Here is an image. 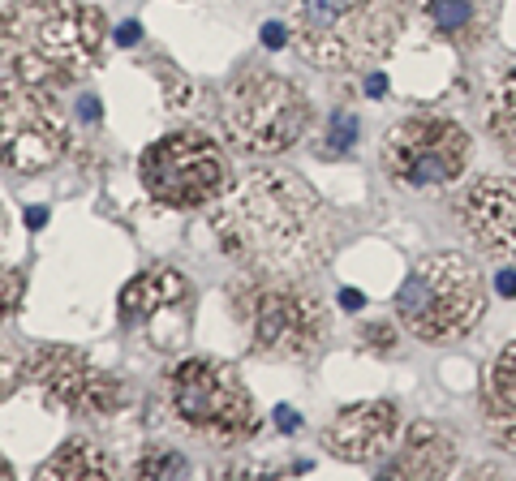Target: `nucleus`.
<instances>
[{
  "instance_id": "15",
  "label": "nucleus",
  "mask_w": 516,
  "mask_h": 481,
  "mask_svg": "<svg viewBox=\"0 0 516 481\" xmlns=\"http://www.w3.org/2000/svg\"><path fill=\"white\" fill-rule=\"evenodd\" d=\"M456 473V439L435 421H413L405 447L379 469L383 481H439Z\"/></svg>"
},
{
  "instance_id": "9",
  "label": "nucleus",
  "mask_w": 516,
  "mask_h": 481,
  "mask_svg": "<svg viewBox=\"0 0 516 481\" xmlns=\"http://www.w3.org/2000/svg\"><path fill=\"white\" fill-rule=\"evenodd\" d=\"M69 151V121L48 86L0 82V168L39 177Z\"/></svg>"
},
{
  "instance_id": "21",
  "label": "nucleus",
  "mask_w": 516,
  "mask_h": 481,
  "mask_svg": "<svg viewBox=\"0 0 516 481\" xmlns=\"http://www.w3.org/2000/svg\"><path fill=\"white\" fill-rule=\"evenodd\" d=\"M362 134V125H357V116H349V112H336L332 116V125H327V138H323V147H319V155H344L353 147V138Z\"/></svg>"
},
{
  "instance_id": "32",
  "label": "nucleus",
  "mask_w": 516,
  "mask_h": 481,
  "mask_svg": "<svg viewBox=\"0 0 516 481\" xmlns=\"http://www.w3.org/2000/svg\"><path fill=\"white\" fill-rule=\"evenodd\" d=\"M0 477H9V464L5 460H0Z\"/></svg>"
},
{
  "instance_id": "26",
  "label": "nucleus",
  "mask_w": 516,
  "mask_h": 481,
  "mask_svg": "<svg viewBox=\"0 0 516 481\" xmlns=\"http://www.w3.org/2000/svg\"><path fill=\"white\" fill-rule=\"evenodd\" d=\"M284 39H289V31H284L280 22H267L263 26V43H267V48H284Z\"/></svg>"
},
{
  "instance_id": "7",
  "label": "nucleus",
  "mask_w": 516,
  "mask_h": 481,
  "mask_svg": "<svg viewBox=\"0 0 516 481\" xmlns=\"http://www.w3.org/2000/svg\"><path fill=\"white\" fill-rule=\"evenodd\" d=\"M314 121L310 95L293 78L250 69L220 99L224 138L246 155H284L293 151Z\"/></svg>"
},
{
  "instance_id": "6",
  "label": "nucleus",
  "mask_w": 516,
  "mask_h": 481,
  "mask_svg": "<svg viewBox=\"0 0 516 481\" xmlns=\"http://www.w3.org/2000/svg\"><path fill=\"white\" fill-rule=\"evenodd\" d=\"M486 314V284L465 254H430L396 293V318L426 344L461 340Z\"/></svg>"
},
{
  "instance_id": "10",
  "label": "nucleus",
  "mask_w": 516,
  "mask_h": 481,
  "mask_svg": "<svg viewBox=\"0 0 516 481\" xmlns=\"http://www.w3.org/2000/svg\"><path fill=\"white\" fill-rule=\"evenodd\" d=\"M473 159V138L452 116H409L383 134L387 177L413 189L452 185L465 177Z\"/></svg>"
},
{
  "instance_id": "23",
  "label": "nucleus",
  "mask_w": 516,
  "mask_h": 481,
  "mask_svg": "<svg viewBox=\"0 0 516 481\" xmlns=\"http://www.w3.org/2000/svg\"><path fill=\"white\" fill-rule=\"evenodd\" d=\"M22 374H26V361H18L5 344H0V400H9L13 391H18V378Z\"/></svg>"
},
{
  "instance_id": "16",
  "label": "nucleus",
  "mask_w": 516,
  "mask_h": 481,
  "mask_svg": "<svg viewBox=\"0 0 516 481\" xmlns=\"http://www.w3.org/2000/svg\"><path fill=\"white\" fill-rule=\"evenodd\" d=\"M482 426L495 447L516 456V340L491 361L482 378Z\"/></svg>"
},
{
  "instance_id": "14",
  "label": "nucleus",
  "mask_w": 516,
  "mask_h": 481,
  "mask_svg": "<svg viewBox=\"0 0 516 481\" xmlns=\"http://www.w3.org/2000/svg\"><path fill=\"white\" fill-rule=\"evenodd\" d=\"M400 408L392 400L349 404L323 426V447L344 464H379L396 443Z\"/></svg>"
},
{
  "instance_id": "19",
  "label": "nucleus",
  "mask_w": 516,
  "mask_h": 481,
  "mask_svg": "<svg viewBox=\"0 0 516 481\" xmlns=\"http://www.w3.org/2000/svg\"><path fill=\"white\" fill-rule=\"evenodd\" d=\"M486 134L516 159V61L499 69L486 86Z\"/></svg>"
},
{
  "instance_id": "1",
  "label": "nucleus",
  "mask_w": 516,
  "mask_h": 481,
  "mask_svg": "<svg viewBox=\"0 0 516 481\" xmlns=\"http://www.w3.org/2000/svg\"><path fill=\"white\" fill-rule=\"evenodd\" d=\"M220 250L254 275H306L336 241L319 189L284 168H258L211 211Z\"/></svg>"
},
{
  "instance_id": "3",
  "label": "nucleus",
  "mask_w": 516,
  "mask_h": 481,
  "mask_svg": "<svg viewBox=\"0 0 516 481\" xmlns=\"http://www.w3.org/2000/svg\"><path fill=\"white\" fill-rule=\"evenodd\" d=\"M289 35L319 69H362L392 52L405 31V0H289Z\"/></svg>"
},
{
  "instance_id": "30",
  "label": "nucleus",
  "mask_w": 516,
  "mask_h": 481,
  "mask_svg": "<svg viewBox=\"0 0 516 481\" xmlns=\"http://www.w3.org/2000/svg\"><path fill=\"white\" fill-rule=\"evenodd\" d=\"M383 91H387V78H383V74H370V78H366V95H370V99H379Z\"/></svg>"
},
{
  "instance_id": "17",
  "label": "nucleus",
  "mask_w": 516,
  "mask_h": 481,
  "mask_svg": "<svg viewBox=\"0 0 516 481\" xmlns=\"http://www.w3.org/2000/svg\"><path fill=\"white\" fill-rule=\"evenodd\" d=\"M422 18L443 43L478 48L495 26V0H422Z\"/></svg>"
},
{
  "instance_id": "22",
  "label": "nucleus",
  "mask_w": 516,
  "mask_h": 481,
  "mask_svg": "<svg viewBox=\"0 0 516 481\" xmlns=\"http://www.w3.org/2000/svg\"><path fill=\"white\" fill-rule=\"evenodd\" d=\"M22 293H26V280H22V271H13V267H0V323L18 310L22 305Z\"/></svg>"
},
{
  "instance_id": "5",
  "label": "nucleus",
  "mask_w": 516,
  "mask_h": 481,
  "mask_svg": "<svg viewBox=\"0 0 516 481\" xmlns=\"http://www.w3.org/2000/svg\"><path fill=\"white\" fill-rule=\"evenodd\" d=\"M164 404L181 430L211 447H237L258 434V408L233 366L215 357H185L168 370Z\"/></svg>"
},
{
  "instance_id": "8",
  "label": "nucleus",
  "mask_w": 516,
  "mask_h": 481,
  "mask_svg": "<svg viewBox=\"0 0 516 481\" xmlns=\"http://www.w3.org/2000/svg\"><path fill=\"white\" fill-rule=\"evenodd\" d=\"M142 189L168 211H194L207 202L224 198L233 168L220 142L198 134V129H172V134L155 138L138 159Z\"/></svg>"
},
{
  "instance_id": "28",
  "label": "nucleus",
  "mask_w": 516,
  "mask_h": 481,
  "mask_svg": "<svg viewBox=\"0 0 516 481\" xmlns=\"http://www.w3.org/2000/svg\"><path fill=\"white\" fill-rule=\"evenodd\" d=\"M340 305H344V310H362L366 297L357 293V288H344V293H340Z\"/></svg>"
},
{
  "instance_id": "27",
  "label": "nucleus",
  "mask_w": 516,
  "mask_h": 481,
  "mask_svg": "<svg viewBox=\"0 0 516 481\" xmlns=\"http://www.w3.org/2000/svg\"><path fill=\"white\" fill-rule=\"evenodd\" d=\"M138 39H142V26H138V22H125L121 31H117V43H121V48H134Z\"/></svg>"
},
{
  "instance_id": "4",
  "label": "nucleus",
  "mask_w": 516,
  "mask_h": 481,
  "mask_svg": "<svg viewBox=\"0 0 516 481\" xmlns=\"http://www.w3.org/2000/svg\"><path fill=\"white\" fill-rule=\"evenodd\" d=\"M233 310L250 348L267 361H310L327 344V305L293 275H254L233 284Z\"/></svg>"
},
{
  "instance_id": "18",
  "label": "nucleus",
  "mask_w": 516,
  "mask_h": 481,
  "mask_svg": "<svg viewBox=\"0 0 516 481\" xmlns=\"http://www.w3.org/2000/svg\"><path fill=\"white\" fill-rule=\"evenodd\" d=\"M117 460L104 456V447L91 439H69L52 460L39 464V481H91V477H117Z\"/></svg>"
},
{
  "instance_id": "24",
  "label": "nucleus",
  "mask_w": 516,
  "mask_h": 481,
  "mask_svg": "<svg viewBox=\"0 0 516 481\" xmlns=\"http://www.w3.org/2000/svg\"><path fill=\"white\" fill-rule=\"evenodd\" d=\"M362 340H370V348H379V353H392V348H396V331H392V323H366Z\"/></svg>"
},
{
  "instance_id": "20",
  "label": "nucleus",
  "mask_w": 516,
  "mask_h": 481,
  "mask_svg": "<svg viewBox=\"0 0 516 481\" xmlns=\"http://www.w3.org/2000/svg\"><path fill=\"white\" fill-rule=\"evenodd\" d=\"M142 481H168V477H185L190 473V460L181 456V451H151L147 460H138V469H134Z\"/></svg>"
},
{
  "instance_id": "29",
  "label": "nucleus",
  "mask_w": 516,
  "mask_h": 481,
  "mask_svg": "<svg viewBox=\"0 0 516 481\" xmlns=\"http://www.w3.org/2000/svg\"><path fill=\"white\" fill-rule=\"evenodd\" d=\"M499 293H504V297H516V271H499Z\"/></svg>"
},
{
  "instance_id": "11",
  "label": "nucleus",
  "mask_w": 516,
  "mask_h": 481,
  "mask_svg": "<svg viewBox=\"0 0 516 481\" xmlns=\"http://www.w3.org/2000/svg\"><path fill=\"white\" fill-rule=\"evenodd\" d=\"M117 318L125 331L142 335L151 348L172 353L181 348V340L190 335L194 318V288L177 267H147L121 288Z\"/></svg>"
},
{
  "instance_id": "13",
  "label": "nucleus",
  "mask_w": 516,
  "mask_h": 481,
  "mask_svg": "<svg viewBox=\"0 0 516 481\" xmlns=\"http://www.w3.org/2000/svg\"><path fill=\"white\" fill-rule=\"evenodd\" d=\"M456 220L486 258H516V177H478L452 202Z\"/></svg>"
},
{
  "instance_id": "31",
  "label": "nucleus",
  "mask_w": 516,
  "mask_h": 481,
  "mask_svg": "<svg viewBox=\"0 0 516 481\" xmlns=\"http://www.w3.org/2000/svg\"><path fill=\"white\" fill-rule=\"evenodd\" d=\"M82 116H86V121H95V116H99V99H82Z\"/></svg>"
},
{
  "instance_id": "25",
  "label": "nucleus",
  "mask_w": 516,
  "mask_h": 481,
  "mask_svg": "<svg viewBox=\"0 0 516 481\" xmlns=\"http://www.w3.org/2000/svg\"><path fill=\"white\" fill-rule=\"evenodd\" d=\"M276 426H280L284 434H293V430L301 426V417H297V408H289V404H280V408H276Z\"/></svg>"
},
{
  "instance_id": "2",
  "label": "nucleus",
  "mask_w": 516,
  "mask_h": 481,
  "mask_svg": "<svg viewBox=\"0 0 516 481\" xmlns=\"http://www.w3.org/2000/svg\"><path fill=\"white\" fill-rule=\"evenodd\" d=\"M108 18L86 0H9L0 9V61L22 82L74 86L104 61Z\"/></svg>"
},
{
  "instance_id": "12",
  "label": "nucleus",
  "mask_w": 516,
  "mask_h": 481,
  "mask_svg": "<svg viewBox=\"0 0 516 481\" xmlns=\"http://www.w3.org/2000/svg\"><path fill=\"white\" fill-rule=\"evenodd\" d=\"M26 378L48 396L52 404H61L65 413L78 417H112L121 413L129 391L121 378H112L108 370H99L91 357H82L78 348L65 344H43L26 357Z\"/></svg>"
}]
</instances>
